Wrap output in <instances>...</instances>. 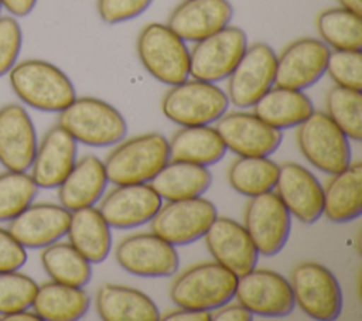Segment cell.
Listing matches in <instances>:
<instances>
[{
	"label": "cell",
	"mask_w": 362,
	"mask_h": 321,
	"mask_svg": "<svg viewBox=\"0 0 362 321\" xmlns=\"http://www.w3.org/2000/svg\"><path fill=\"white\" fill-rule=\"evenodd\" d=\"M161 205V197L150 182H144L116 185L102 198L98 209L110 228L130 229L150 222Z\"/></svg>",
	"instance_id": "e0dca14e"
},
{
	"label": "cell",
	"mask_w": 362,
	"mask_h": 321,
	"mask_svg": "<svg viewBox=\"0 0 362 321\" xmlns=\"http://www.w3.org/2000/svg\"><path fill=\"white\" fill-rule=\"evenodd\" d=\"M247 45L246 33L235 25L197 41L189 51V76L214 83L226 79Z\"/></svg>",
	"instance_id": "9c48e42d"
},
{
	"label": "cell",
	"mask_w": 362,
	"mask_h": 321,
	"mask_svg": "<svg viewBox=\"0 0 362 321\" xmlns=\"http://www.w3.org/2000/svg\"><path fill=\"white\" fill-rule=\"evenodd\" d=\"M58 124L76 143L90 147H110L127 133L124 116L113 105L92 96L75 98L59 112Z\"/></svg>",
	"instance_id": "7a4b0ae2"
},
{
	"label": "cell",
	"mask_w": 362,
	"mask_h": 321,
	"mask_svg": "<svg viewBox=\"0 0 362 321\" xmlns=\"http://www.w3.org/2000/svg\"><path fill=\"white\" fill-rule=\"evenodd\" d=\"M215 123L226 150L239 157H269L283 140L281 130L267 124L255 113L230 112Z\"/></svg>",
	"instance_id": "9a60e30c"
},
{
	"label": "cell",
	"mask_w": 362,
	"mask_h": 321,
	"mask_svg": "<svg viewBox=\"0 0 362 321\" xmlns=\"http://www.w3.org/2000/svg\"><path fill=\"white\" fill-rule=\"evenodd\" d=\"M170 160L212 165L223 158L226 147L215 127L184 126L168 141Z\"/></svg>",
	"instance_id": "4dcf8cb0"
},
{
	"label": "cell",
	"mask_w": 362,
	"mask_h": 321,
	"mask_svg": "<svg viewBox=\"0 0 362 321\" xmlns=\"http://www.w3.org/2000/svg\"><path fill=\"white\" fill-rule=\"evenodd\" d=\"M277 177L279 164L269 157H238L228 170L230 187L249 198L273 191Z\"/></svg>",
	"instance_id": "d6a6232c"
},
{
	"label": "cell",
	"mask_w": 362,
	"mask_h": 321,
	"mask_svg": "<svg viewBox=\"0 0 362 321\" xmlns=\"http://www.w3.org/2000/svg\"><path fill=\"white\" fill-rule=\"evenodd\" d=\"M321 41L334 49H362V18L344 7L321 11L315 21Z\"/></svg>",
	"instance_id": "836d02e7"
},
{
	"label": "cell",
	"mask_w": 362,
	"mask_h": 321,
	"mask_svg": "<svg viewBox=\"0 0 362 321\" xmlns=\"http://www.w3.org/2000/svg\"><path fill=\"white\" fill-rule=\"evenodd\" d=\"M252 107L259 119L279 130L298 126L314 110L311 99L303 91L277 85L272 86Z\"/></svg>",
	"instance_id": "83f0119b"
},
{
	"label": "cell",
	"mask_w": 362,
	"mask_h": 321,
	"mask_svg": "<svg viewBox=\"0 0 362 321\" xmlns=\"http://www.w3.org/2000/svg\"><path fill=\"white\" fill-rule=\"evenodd\" d=\"M42 269L52 281L85 287L92 277L90 262H88L69 242H54L41 250Z\"/></svg>",
	"instance_id": "1f68e13d"
},
{
	"label": "cell",
	"mask_w": 362,
	"mask_h": 321,
	"mask_svg": "<svg viewBox=\"0 0 362 321\" xmlns=\"http://www.w3.org/2000/svg\"><path fill=\"white\" fill-rule=\"evenodd\" d=\"M232 16L228 0H182L171 11L167 25L184 41L197 42L229 25Z\"/></svg>",
	"instance_id": "603a6c76"
},
{
	"label": "cell",
	"mask_w": 362,
	"mask_h": 321,
	"mask_svg": "<svg viewBox=\"0 0 362 321\" xmlns=\"http://www.w3.org/2000/svg\"><path fill=\"white\" fill-rule=\"evenodd\" d=\"M341 7L355 13V14H362V0H337Z\"/></svg>",
	"instance_id": "bcb514c9"
},
{
	"label": "cell",
	"mask_w": 362,
	"mask_h": 321,
	"mask_svg": "<svg viewBox=\"0 0 362 321\" xmlns=\"http://www.w3.org/2000/svg\"><path fill=\"white\" fill-rule=\"evenodd\" d=\"M144 69L158 82L173 86L189 76V49L167 24L150 23L136 42Z\"/></svg>",
	"instance_id": "8992f818"
},
{
	"label": "cell",
	"mask_w": 362,
	"mask_h": 321,
	"mask_svg": "<svg viewBox=\"0 0 362 321\" xmlns=\"http://www.w3.org/2000/svg\"><path fill=\"white\" fill-rule=\"evenodd\" d=\"M212 182V174L205 165L168 160L154 175L150 185L165 201L202 197Z\"/></svg>",
	"instance_id": "f1b7e54d"
},
{
	"label": "cell",
	"mask_w": 362,
	"mask_h": 321,
	"mask_svg": "<svg viewBox=\"0 0 362 321\" xmlns=\"http://www.w3.org/2000/svg\"><path fill=\"white\" fill-rule=\"evenodd\" d=\"M27 262V249H24L7 228L0 226V272L18 270Z\"/></svg>",
	"instance_id": "60d3db41"
},
{
	"label": "cell",
	"mask_w": 362,
	"mask_h": 321,
	"mask_svg": "<svg viewBox=\"0 0 362 321\" xmlns=\"http://www.w3.org/2000/svg\"><path fill=\"white\" fill-rule=\"evenodd\" d=\"M294 303L313 320L331 321L341 315L342 290L329 269L317 262L297 264L290 277Z\"/></svg>",
	"instance_id": "ba28073f"
},
{
	"label": "cell",
	"mask_w": 362,
	"mask_h": 321,
	"mask_svg": "<svg viewBox=\"0 0 362 321\" xmlns=\"http://www.w3.org/2000/svg\"><path fill=\"white\" fill-rule=\"evenodd\" d=\"M7 75L14 95L24 105L41 112L59 113L76 98L69 76L45 59L17 61Z\"/></svg>",
	"instance_id": "6da1fadb"
},
{
	"label": "cell",
	"mask_w": 362,
	"mask_h": 321,
	"mask_svg": "<svg viewBox=\"0 0 362 321\" xmlns=\"http://www.w3.org/2000/svg\"><path fill=\"white\" fill-rule=\"evenodd\" d=\"M78 143L59 124L45 132L30 165V175L38 188H57L76 161Z\"/></svg>",
	"instance_id": "7402d4cb"
},
{
	"label": "cell",
	"mask_w": 362,
	"mask_h": 321,
	"mask_svg": "<svg viewBox=\"0 0 362 321\" xmlns=\"http://www.w3.org/2000/svg\"><path fill=\"white\" fill-rule=\"evenodd\" d=\"M163 321H211V311L178 307L160 317Z\"/></svg>",
	"instance_id": "7bdbcfd3"
},
{
	"label": "cell",
	"mask_w": 362,
	"mask_h": 321,
	"mask_svg": "<svg viewBox=\"0 0 362 321\" xmlns=\"http://www.w3.org/2000/svg\"><path fill=\"white\" fill-rule=\"evenodd\" d=\"M23 31L16 17L0 16V78L8 74L18 59Z\"/></svg>",
	"instance_id": "f35d334b"
},
{
	"label": "cell",
	"mask_w": 362,
	"mask_h": 321,
	"mask_svg": "<svg viewBox=\"0 0 362 321\" xmlns=\"http://www.w3.org/2000/svg\"><path fill=\"white\" fill-rule=\"evenodd\" d=\"M1 320L3 321H41L40 317L35 314V311L28 310V308L18 310V311H14L10 314H4V315H1Z\"/></svg>",
	"instance_id": "f6af8a7d"
},
{
	"label": "cell",
	"mask_w": 362,
	"mask_h": 321,
	"mask_svg": "<svg viewBox=\"0 0 362 321\" xmlns=\"http://www.w3.org/2000/svg\"><path fill=\"white\" fill-rule=\"evenodd\" d=\"M229 107V99L214 82L185 79L170 86L161 99V112L173 123L206 126L215 123Z\"/></svg>",
	"instance_id": "277c9868"
},
{
	"label": "cell",
	"mask_w": 362,
	"mask_h": 321,
	"mask_svg": "<svg viewBox=\"0 0 362 321\" xmlns=\"http://www.w3.org/2000/svg\"><path fill=\"white\" fill-rule=\"evenodd\" d=\"M274 189L290 215L300 222L311 225L321 218L324 188L315 175L301 164L284 163L279 165Z\"/></svg>",
	"instance_id": "ac0fdd59"
},
{
	"label": "cell",
	"mask_w": 362,
	"mask_h": 321,
	"mask_svg": "<svg viewBox=\"0 0 362 321\" xmlns=\"http://www.w3.org/2000/svg\"><path fill=\"white\" fill-rule=\"evenodd\" d=\"M119 266L139 277H170L180 266L174 245L154 232H140L124 238L115 250Z\"/></svg>",
	"instance_id": "4fadbf2b"
},
{
	"label": "cell",
	"mask_w": 362,
	"mask_h": 321,
	"mask_svg": "<svg viewBox=\"0 0 362 321\" xmlns=\"http://www.w3.org/2000/svg\"><path fill=\"white\" fill-rule=\"evenodd\" d=\"M204 238L214 260L238 277L256 267L259 253L242 223L216 216Z\"/></svg>",
	"instance_id": "ffe728a7"
},
{
	"label": "cell",
	"mask_w": 362,
	"mask_h": 321,
	"mask_svg": "<svg viewBox=\"0 0 362 321\" xmlns=\"http://www.w3.org/2000/svg\"><path fill=\"white\" fill-rule=\"evenodd\" d=\"M327 115L351 140L362 139V93L361 91L335 85L325 96Z\"/></svg>",
	"instance_id": "e575fe53"
},
{
	"label": "cell",
	"mask_w": 362,
	"mask_h": 321,
	"mask_svg": "<svg viewBox=\"0 0 362 321\" xmlns=\"http://www.w3.org/2000/svg\"><path fill=\"white\" fill-rule=\"evenodd\" d=\"M90 305V297L83 287L48 281L38 286L31 308L41 321H76Z\"/></svg>",
	"instance_id": "f546056e"
},
{
	"label": "cell",
	"mask_w": 362,
	"mask_h": 321,
	"mask_svg": "<svg viewBox=\"0 0 362 321\" xmlns=\"http://www.w3.org/2000/svg\"><path fill=\"white\" fill-rule=\"evenodd\" d=\"M71 211L61 204H30L8 221L7 229L24 249H42L66 235Z\"/></svg>",
	"instance_id": "d6986e66"
},
{
	"label": "cell",
	"mask_w": 362,
	"mask_h": 321,
	"mask_svg": "<svg viewBox=\"0 0 362 321\" xmlns=\"http://www.w3.org/2000/svg\"><path fill=\"white\" fill-rule=\"evenodd\" d=\"M362 212V163H349L344 170L332 174L324 188L322 215L331 222L345 223L361 216Z\"/></svg>",
	"instance_id": "d4e9b609"
},
{
	"label": "cell",
	"mask_w": 362,
	"mask_h": 321,
	"mask_svg": "<svg viewBox=\"0 0 362 321\" xmlns=\"http://www.w3.org/2000/svg\"><path fill=\"white\" fill-rule=\"evenodd\" d=\"M243 226L257 253L270 257L286 246L291 229V215L279 195L269 191L249 199Z\"/></svg>",
	"instance_id": "7c38bea8"
},
{
	"label": "cell",
	"mask_w": 362,
	"mask_h": 321,
	"mask_svg": "<svg viewBox=\"0 0 362 321\" xmlns=\"http://www.w3.org/2000/svg\"><path fill=\"white\" fill-rule=\"evenodd\" d=\"M253 314L240 303L223 304L211 311V321H250Z\"/></svg>",
	"instance_id": "b9f144b4"
},
{
	"label": "cell",
	"mask_w": 362,
	"mask_h": 321,
	"mask_svg": "<svg viewBox=\"0 0 362 321\" xmlns=\"http://www.w3.org/2000/svg\"><path fill=\"white\" fill-rule=\"evenodd\" d=\"M274 49L266 42L247 45L228 76V99L238 107H252L272 86L276 78Z\"/></svg>",
	"instance_id": "8fae6325"
},
{
	"label": "cell",
	"mask_w": 362,
	"mask_h": 321,
	"mask_svg": "<svg viewBox=\"0 0 362 321\" xmlns=\"http://www.w3.org/2000/svg\"><path fill=\"white\" fill-rule=\"evenodd\" d=\"M107 182L103 161L92 154L83 156L57 187L59 204L71 212L93 206L102 198Z\"/></svg>",
	"instance_id": "cb8c5ba5"
},
{
	"label": "cell",
	"mask_w": 362,
	"mask_h": 321,
	"mask_svg": "<svg viewBox=\"0 0 362 321\" xmlns=\"http://www.w3.org/2000/svg\"><path fill=\"white\" fill-rule=\"evenodd\" d=\"M66 236L68 242L90 263L103 262L112 250L110 226L95 206L71 212Z\"/></svg>",
	"instance_id": "4316f807"
},
{
	"label": "cell",
	"mask_w": 362,
	"mask_h": 321,
	"mask_svg": "<svg viewBox=\"0 0 362 321\" xmlns=\"http://www.w3.org/2000/svg\"><path fill=\"white\" fill-rule=\"evenodd\" d=\"M329 47L305 37L290 42L276 59L274 85L304 91L321 79L327 69Z\"/></svg>",
	"instance_id": "2e32d148"
},
{
	"label": "cell",
	"mask_w": 362,
	"mask_h": 321,
	"mask_svg": "<svg viewBox=\"0 0 362 321\" xmlns=\"http://www.w3.org/2000/svg\"><path fill=\"white\" fill-rule=\"evenodd\" d=\"M168 160V140L151 132L119 141L103 164L109 182L126 185L150 182Z\"/></svg>",
	"instance_id": "3957f363"
},
{
	"label": "cell",
	"mask_w": 362,
	"mask_h": 321,
	"mask_svg": "<svg viewBox=\"0 0 362 321\" xmlns=\"http://www.w3.org/2000/svg\"><path fill=\"white\" fill-rule=\"evenodd\" d=\"M235 298L253 315L286 317L296 303L290 281L270 269H256L238 277Z\"/></svg>",
	"instance_id": "5bb4252c"
},
{
	"label": "cell",
	"mask_w": 362,
	"mask_h": 321,
	"mask_svg": "<svg viewBox=\"0 0 362 321\" xmlns=\"http://www.w3.org/2000/svg\"><path fill=\"white\" fill-rule=\"evenodd\" d=\"M38 185L27 171L0 173V222H8L33 204Z\"/></svg>",
	"instance_id": "d590c367"
},
{
	"label": "cell",
	"mask_w": 362,
	"mask_h": 321,
	"mask_svg": "<svg viewBox=\"0 0 362 321\" xmlns=\"http://www.w3.org/2000/svg\"><path fill=\"white\" fill-rule=\"evenodd\" d=\"M216 216V206L202 197L168 201L150 221L151 232L174 246H184L204 238Z\"/></svg>",
	"instance_id": "30bf717a"
},
{
	"label": "cell",
	"mask_w": 362,
	"mask_h": 321,
	"mask_svg": "<svg viewBox=\"0 0 362 321\" xmlns=\"http://www.w3.org/2000/svg\"><path fill=\"white\" fill-rule=\"evenodd\" d=\"M38 0H0L1 7H4L13 17H25L28 16Z\"/></svg>",
	"instance_id": "ee69618b"
},
{
	"label": "cell",
	"mask_w": 362,
	"mask_h": 321,
	"mask_svg": "<svg viewBox=\"0 0 362 321\" xmlns=\"http://www.w3.org/2000/svg\"><path fill=\"white\" fill-rule=\"evenodd\" d=\"M325 72H328L335 85L355 91H362V51H329Z\"/></svg>",
	"instance_id": "74e56055"
},
{
	"label": "cell",
	"mask_w": 362,
	"mask_h": 321,
	"mask_svg": "<svg viewBox=\"0 0 362 321\" xmlns=\"http://www.w3.org/2000/svg\"><path fill=\"white\" fill-rule=\"evenodd\" d=\"M297 144L303 156L322 173L335 174L351 163V146L345 133L321 110L298 124Z\"/></svg>",
	"instance_id": "52a82bcc"
},
{
	"label": "cell",
	"mask_w": 362,
	"mask_h": 321,
	"mask_svg": "<svg viewBox=\"0 0 362 321\" xmlns=\"http://www.w3.org/2000/svg\"><path fill=\"white\" fill-rule=\"evenodd\" d=\"M153 0H98L96 8L106 24H119L143 14Z\"/></svg>",
	"instance_id": "ab89813d"
},
{
	"label": "cell",
	"mask_w": 362,
	"mask_h": 321,
	"mask_svg": "<svg viewBox=\"0 0 362 321\" xmlns=\"http://www.w3.org/2000/svg\"><path fill=\"white\" fill-rule=\"evenodd\" d=\"M38 284L18 270L0 272V315L33 305Z\"/></svg>",
	"instance_id": "8d00e7d4"
},
{
	"label": "cell",
	"mask_w": 362,
	"mask_h": 321,
	"mask_svg": "<svg viewBox=\"0 0 362 321\" xmlns=\"http://www.w3.org/2000/svg\"><path fill=\"white\" fill-rule=\"evenodd\" d=\"M96 310L105 321H157L161 317L158 307L146 293L110 283L98 290Z\"/></svg>",
	"instance_id": "484cf974"
},
{
	"label": "cell",
	"mask_w": 362,
	"mask_h": 321,
	"mask_svg": "<svg viewBox=\"0 0 362 321\" xmlns=\"http://www.w3.org/2000/svg\"><path fill=\"white\" fill-rule=\"evenodd\" d=\"M0 10H1V3H0Z\"/></svg>",
	"instance_id": "7dc6e473"
},
{
	"label": "cell",
	"mask_w": 362,
	"mask_h": 321,
	"mask_svg": "<svg viewBox=\"0 0 362 321\" xmlns=\"http://www.w3.org/2000/svg\"><path fill=\"white\" fill-rule=\"evenodd\" d=\"M238 276L214 262L194 264L184 270L170 287L177 307L212 311L235 297Z\"/></svg>",
	"instance_id": "5b68a950"
},
{
	"label": "cell",
	"mask_w": 362,
	"mask_h": 321,
	"mask_svg": "<svg viewBox=\"0 0 362 321\" xmlns=\"http://www.w3.org/2000/svg\"><path fill=\"white\" fill-rule=\"evenodd\" d=\"M37 144V132L25 107L20 103L0 106V164L6 170L28 171Z\"/></svg>",
	"instance_id": "44dd1931"
}]
</instances>
